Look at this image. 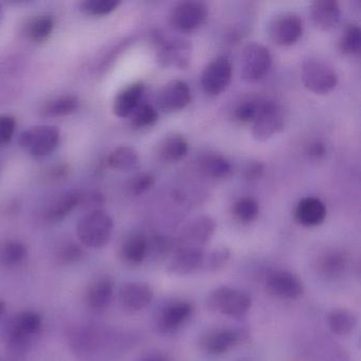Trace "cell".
<instances>
[{"label": "cell", "mask_w": 361, "mask_h": 361, "mask_svg": "<svg viewBox=\"0 0 361 361\" xmlns=\"http://www.w3.org/2000/svg\"><path fill=\"white\" fill-rule=\"evenodd\" d=\"M194 306L191 302L173 301L157 310L153 324L156 333L161 336L177 333L193 316Z\"/></svg>", "instance_id": "6"}, {"label": "cell", "mask_w": 361, "mask_h": 361, "mask_svg": "<svg viewBox=\"0 0 361 361\" xmlns=\"http://www.w3.org/2000/svg\"><path fill=\"white\" fill-rule=\"evenodd\" d=\"M306 152H307L310 157L314 158V159H321V158L326 155V145H325V143H323L322 141H312V142H310V145H307Z\"/></svg>", "instance_id": "46"}, {"label": "cell", "mask_w": 361, "mask_h": 361, "mask_svg": "<svg viewBox=\"0 0 361 361\" xmlns=\"http://www.w3.org/2000/svg\"><path fill=\"white\" fill-rule=\"evenodd\" d=\"M176 242H173L166 236H154L149 238V253L147 257H152L155 259H164L176 249Z\"/></svg>", "instance_id": "38"}, {"label": "cell", "mask_w": 361, "mask_h": 361, "mask_svg": "<svg viewBox=\"0 0 361 361\" xmlns=\"http://www.w3.org/2000/svg\"><path fill=\"white\" fill-rule=\"evenodd\" d=\"M344 266H345V257L337 251L326 253L319 264L321 272L327 276H337L344 269Z\"/></svg>", "instance_id": "39"}, {"label": "cell", "mask_w": 361, "mask_h": 361, "mask_svg": "<svg viewBox=\"0 0 361 361\" xmlns=\"http://www.w3.org/2000/svg\"><path fill=\"white\" fill-rule=\"evenodd\" d=\"M326 215L324 202L312 196L302 198L293 209L295 221L306 228L318 227L325 221Z\"/></svg>", "instance_id": "17"}, {"label": "cell", "mask_w": 361, "mask_h": 361, "mask_svg": "<svg viewBox=\"0 0 361 361\" xmlns=\"http://www.w3.org/2000/svg\"><path fill=\"white\" fill-rule=\"evenodd\" d=\"M121 5L118 0H87L80 5V11L84 16L98 18L113 13Z\"/></svg>", "instance_id": "36"}, {"label": "cell", "mask_w": 361, "mask_h": 361, "mask_svg": "<svg viewBox=\"0 0 361 361\" xmlns=\"http://www.w3.org/2000/svg\"><path fill=\"white\" fill-rule=\"evenodd\" d=\"M264 99L251 98L240 101L233 109V118L240 123H252L259 115Z\"/></svg>", "instance_id": "33"}, {"label": "cell", "mask_w": 361, "mask_h": 361, "mask_svg": "<svg viewBox=\"0 0 361 361\" xmlns=\"http://www.w3.org/2000/svg\"><path fill=\"white\" fill-rule=\"evenodd\" d=\"M312 24L321 31H331L335 28L341 18V9L335 0H318L310 7Z\"/></svg>", "instance_id": "19"}, {"label": "cell", "mask_w": 361, "mask_h": 361, "mask_svg": "<svg viewBox=\"0 0 361 361\" xmlns=\"http://www.w3.org/2000/svg\"><path fill=\"white\" fill-rule=\"evenodd\" d=\"M216 223L212 217L202 215L192 219L181 232L180 238L176 243L177 247H194L202 248L214 235Z\"/></svg>", "instance_id": "13"}, {"label": "cell", "mask_w": 361, "mask_h": 361, "mask_svg": "<svg viewBox=\"0 0 361 361\" xmlns=\"http://www.w3.org/2000/svg\"><path fill=\"white\" fill-rule=\"evenodd\" d=\"M231 259V251L227 246H219L204 257L202 267L208 272H219L223 270Z\"/></svg>", "instance_id": "37"}, {"label": "cell", "mask_w": 361, "mask_h": 361, "mask_svg": "<svg viewBox=\"0 0 361 361\" xmlns=\"http://www.w3.org/2000/svg\"><path fill=\"white\" fill-rule=\"evenodd\" d=\"M54 29V18L50 16H39L31 18L25 27V33L35 43H45Z\"/></svg>", "instance_id": "28"}, {"label": "cell", "mask_w": 361, "mask_h": 361, "mask_svg": "<svg viewBox=\"0 0 361 361\" xmlns=\"http://www.w3.org/2000/svg\"><path fill=\"white\" fill-rule=\"evenodd\" d=\"M42 329V318L37 312H24L16 314L6 326V336H26L35 338Z\"/></svg>", "instance_id": "24"}, {"label": "cell", "mask_w": 361, "mask_h": 361, "mask_svg": "<svg viewBox=\"0 0 361 361\" xmlns=\"http://www.w3.org/2000/svg\"><path fill=\"white\" fill-rule=\"evenodd\" d=\"M145 85L141 82L130 84L122 90L114 101V114L120 118L130 117L135 109L141 104Z\"/></svg>", "instance_id": "23"}, {"label": "cell", "mask_w": 361, "mask_h": 361, "mask_svg": "<svg viewBox=\"0 0 361 361\" xmlns=\"http://www.w3.org/2000/svg\"><path fill=\"white\" fill-rule=\"evenodd\" d=\"M79 107L80 101L78 97L65 94V96L56 97V98L48 101L42 109V113L45 117H66V116L75 113Z\"/></svg>", "instance_id": "27"}, {"label": "cell", "mask_w": 361, "mask_h": 361, "mask_svg": "<svg viewBox=\"0 0 361 361\" xmlns=\"http://www.w3.org/2000/svg\"><path fill=\"white\" fill-rule=\"evenodd\" d=\"M149 253V238L143 233H132L122 242L119 257L126 265L136 267L141 265Z\"/></svg>", "instance_id": "20"}, {"label": "cell", "mask_w": 361, "mask_h": 361, "mask_svg": "<svg viewBox=\"0 0 361 361\" xmlns=\"http://www.w3.org/2000/svg\"><path fill=\"white\" fill-rule=\"evenodd\" d=\"M234 217L243 224H250L257 219L259 214V202L252 197H242L236 200L232 209Z\"/></svg>", "instance_id": "34"}, {"label": "cell", "mask_w": 361, "mask_h": 361, "mask_svg": "<svg viewBox=\"0 0 361 361\" xmlns=\"http://www.w3.org/2000/svg\"><path fill=\"white\" fill-rule=\"evenodd\" d=\"M329 329L338 336H345L352 333L357 325V317L346 308H336L327 317Z\"/></svg>", "instance_id": "29"}, {"label": "cell", "mask_w": 361, "mask_h": 361, "mask_svg": "<svg viewBox=\"0 0 361 361\" xmlns=\"http://www.w3.org/2000/svg\"><path fill=\"white\" fill-rule=\"evenodd\" d=\"M113 219L101 210L90 211L77 225V234L82 244L90 248H102L111 240Z\"/></svg>", "instance_id": "2"}, {"label": "cell", "mask_w": 361, "mask_h": 361, "mask_svg": "<svg viewBox=\"0 0 361 361\" xmlns=\"http://www.w3.org/2000/svg\"><path fill=\"white\" fill-rule=\"evenodd\" d=\"M244 331L232 327H217L200 337V348L209 355H221L244 339Z\"/></svg>", "instance_id": "12"}, {"label": "cell", "mask_w": 361, "mask_h": 361, "mask_svg": "<svg viewBox=\"0 0 361 361\" xmlns=\"http://www.w3.org/2000/svg\"><path fill=\"white\" fill-rule=\"evenodd\" d=\"M303 22L295 13H282L276 16L269 27L270 37L281 47L295 45L303 35Z\"/></svg>", "instance_id": "11"}, {"label": "cell", "mask_w": 361, "mask_h": 361, "mask_svg": "<svg viewBox=\"0 0 361 361\" xmlns=\"http://www.w3.org/2000/svg\"><path fill=\"white\" fill-rule=\"evenodd\" d=\"M154 43L157 48L158 61L164 67L185 69L191 60L192 47L189 42L179 37H172L166 33L154 35Z\"/></svg>", "instance_id": "4"}, {"label": "cell", "mask_w": 361, "mask_h": 361, "mask_svg": "<svg viewBox=\"0 0 361 361\" xmlns=\"http://www.w3.org/2000/svg\"><path fill=\"white\" fill-rule=\"evenodd\" d=\"M60 143V130L56 126H33L25 130L20 137V145L32 157L50 155Z\"/></svg>", "instance_id": "5"}, {"label": "cell", "mask_w": 361, "mask_h": 361, "mask_svg": "<svg viewBox=\"0 0 361 361\" xmlns=\"http://www.w3.org/2000/svg\"><path fill=\"white\" fill-rule=\"evenodd\" d=\"M153 299V288L147 283H128L120 290V301L128 312H137L145 310Z\"/></svg>", "instance_id": "18"}, {"label": "cell", "mask_w": 361, "mask_h": 361, "mask_svg": "<svg viewBox=\"0 0 361 361\" xmlns=\"http://www.w3.org/2000/svg\"><path fill=\"white\" fill-rule=\"evenodd\" d=\"M0 16H1V9H0Z\"/></svg>", "instance_id": "49"}, {"label": "cell", "mask_w": 361, "mask_h": 361, "mask_svg": "<svg viewBox=\"0 0 361 361\" xmlns=\"http://www.w3.org/2000/svg\"><path fill=\"white\" fill-rule=\"evenodd\" d=\"M192 94L189 85L180 80H173L160 88L157 103L160 109L175 113L185 109L191 103Z\"/></svg>", "instance_id": "14"}, {"label": "cell", "mask_w": 361, "mask_h": 361, "mask_svg": "<svg viewBox=\"0 0 361 361\" xmlns=\"http://www.w3.org/2000/svg\"><path fill=\"white\" fill-rule=\"evenodd\" d=\"M204 259L202 248L176 247L166 265V272L172 276H188L202 267Z\"/></svg>", "instance_id": "16"}, {"label": "cell", "mask_w": 361, "mask_h": 361, "mask_svg": "<svg viewBox=\"0 0 361 361\" xmlns=\"http://www.w3.org/2000/svg\"><path fill=\"white\" fill-rule=\"evenodd\" d=\"M82 255H83V251L75 244L65 245L61 248L60 253H59L61 261L67 262V263L77 261Z\"/></svg>", "instance_id": "43"}, {"label": "cell", "mask_w": 361, "mask_h": 361, "mask_svg": "<svg viewBox=\"0 0 361 361\" xmlns=\"http://www.w3.org/2000/svg\"><path fill=\"white\" fill-rule=\"evenodd\" d=\"M270 295L283 300H295L304 293V285L295 274L285 270L272 272L266 280Z\"/></svg>", "instance_id": "15"}, {"label": "cell", "mask_w": 361, "mask_h": 361, "mask_svg": "<svg viewBox=\"0 0 361 361\" xmlns=\"http://www.w3.org/2000/svg\"><path fill=\"white\" fill-rule=\"evenodd\" d=\"M114 289L115 284L109 276L98 279L87 289L86 303L92 310H105L113 300Z\"/></svg>", "instance_id": "25"}, {"label": "cell", "mask_w": 361, "mask_h": 361, "mask_svg": "<svg viewBox=\"0 0 361 361\" xmlns=\"http://www.w3.org/2000/svg\"><path fill=\"white\" fill-rule=\"evenodd\" d=\"M252 305L250 295L240 289L221 286L209 293L206 307L213 312H219L231 318H242L248 314Z\"/></svg>", "instance_id": "1"}, {"label": "cell", "mask_w": 361, "mask_h": 361, "mask_svg": "<svg viewBox=\"0 0 361 361\" xmlns=\"http://www.w3.org/2000/svg\"><path fill=\"white\" fill-rule=\"evenodd\" d=\"M301 79L306 90L318 96L331 94L338 84L335 69L320 59H308L303 63Z\"/></svg>", "instance_id": "3"}, {"label": "cell", "mask_w": 361, "mask_h": 361, "mask_svg": "<svg viewBox=\"0 0 361 361\" xmlns=\"http://www.w3.org/2000/svg\"><path fill=\"white\" fill-rule=\"evenodd\" d=\"M202 174L209 178L221 179L229 176L232 172L231 164L219 154H207L200 160Z\"/></svg>", "instance_id": "26"}, {"label": "cell", "mask_w": 361, "mask_h": 361, "mask_svg": "<svg viewBox=\"0 0 361 361\" xmlns=\"http://www.w3.org/2000/svg\"><path fill=\"white\" fill-rule=\"evenodd\" d=\"M159 119L157 109L149 103H141L130 115L132 126L137 130H143L153 126Z\"/></svg>", "instance_id": "35"}, {"label": "cell", "mask_w": 361, "mask_h": 361, "mask_svg": "<svg viewBox=\"0 0 361 361\" xmlns=\"http://www.w3.org/2000/svg\"><path fill=\"white\" fill-rule=\"evenodd\" d=\"M139 361H169L166 358L159 354H149L147 356L143 357L141 360Z\"/></svg>", "instance_id": "47"}, {"label": "cell", "mask_w": 361, "mask_h": 361, "mask_svg": "<svg viewBox=\"0 0 361 361\" xmlns=\"http://www.w3.org/2000/svg\"><path fill=\"white\" fill-rule=\"evenodd\" d=\"M80 200H81L80 192L71 191L62 194L46 207L43 213L44 219L52 224L64 221L75 208L79 207Z\"/></svg>", "instance_id": "22"}, {"label": "cell", "mask_w": 361, "mask_h": 361, "mask_svg": "<svg viewBox=\"0 0 361 361\" xmlns=\"http://www.w3.org/2000/svg\"><path fill=\"white\" fill-rule=\"evenodd\" d=\"M104 202L102 194L100 193H88L82 194L81 200H80L79 206L85 209H92V211L97 210V207L101 206Z\"/></svg>", "instance_id": "44"}, {"label": "cell", "mask_w": 361, "mask_h": 361, "mask_svg": "<svg viewBox=\"0 0 361 361\" xmlns=\"http://www.w3.org/2000/svg\"><path fill=\"white\" fill-rule=\"evenodd\" d=\"M156 179L149 173H141L130 181V189L134 195H142L155 185Z\"/></svg>", "instance_id": "40"}, {"label": "cell", "mask_w": 361, "mask_h": 361, "mask_svg": "<svg viewBox=\"0 0 361 361\" xmlns=\"http://www.w3.org/2000/svg\"><path fill=\"white\" fill-rule=\"evenodd\" d=\"M189 153V142L183 135L174 133L164 137L158 145V159L164 164L181 161Z\"/></svg>", "instance_id": "21"}, {"label": "cell", "mask_w": 361, "mask_h": 361, "mask_svg": "<svg viewBox=\"0 0 361 361\" xmlns=\"http://www.w3.org/2000/svg\"><path fill=\"white\" fill-rule=\"evenodd\" d=\"M28 251L18 240H7L0 246V263L8 267L20 265L26 259Z\"/></svg>", "instance_id": "31"}, {"label": "cell", "mask_w": 361, "mask_h": 361, "mask_svg": "<svg viewBox=\"0 0 361 361\" xmlns=\"http://www.w3.org/2000/svg\"><path fill=\"white\" fill-rule=\"evenodd\" d=\"M6 312V305L5 303H4V301H1L0 300V318L3 317V314H5Z\"/></svg>", "instance_id": "48"}, {"label": "cell", "mask_w": 361, "mask_h": 361, "mask_svg": "<svg viewBox=\"0 0 361 361\" xmlns=\"http://www.w3.org/2000/svg\"><path fill=\"white\" fill-rule=\"evenodd\" d=\"M68 166L65 164H59V166H52L47 173H46L44 179L45 180L54 183V181H60L64 179L68 174Z\"/></svg>", "instance_id": "45"}, {"label": "cell", "mask_w": 361, "mask_h": 361, "mask_svg": "<svg viewBox=\"0 0 361 361\" xmlns=\"http://www.w3.org/2000/svg\"><path fill=\"white\" fill-rule=\"evenodd\" d=\"M107 164L114 170L128 172L134 170L139 164V156L136 149L128 145L117 147L109 154Z\"/></svg>", "instance_id": "30"}, {"label": "cell", "mask_w": 361, "mask_h": 361, "mask_svg": "<svg viewBox=\"0 0 361 361\" xmlns=\"http://www.w3.org/2000/svg\"><path fill=\"white\" fill-rule=\"evenodd\" d=\"M264 172H265V166L262 162L252 161L249 162L244 169V177L246 180L250 181V183H255L259 181L262 177L264 176Z\"/></svg>", "instance_id": "42"}, {"label": "cell", "mask_w": 361, "mask_h": 361, "mask_svg": "<svg viewBox=\"0 0 361 361\" xmlns=\"http://www.w3.org/2000/svg\"><path fill=\"white\" fill-rule=\"evenodd\" d=\"M0 361H1V360H0Z\"/></svg>", "instance_id": "50"}, {"label": "cell", "mask_w": 361, "mask_h": 361, "mask_svg": "<svg viewBox=\"0 0 361 361\" xmlns=\"http://www.w3.org/2000/svg\"><path fill=\"white\" fill-rule=\"evenodd\" d=\"M208 7L200 1H181L170 16L171 25L179 32L191 33L200 29L208 18Z\"/></svg>", "instance_id": "8"}, {"label": "cell", "mask_w": 361, "mask_h": 361, "mask_svg": "<svg viewBox=\"0 0 361 361\" xmlns=\"http://www.w3.org/2000/svg\"><path fill=\"white\" fill-rule=\"evenodd\" d=\"M339 49L345 56H358L361 50V31L357 25H348L342 31Z\"/></svg>", "instance_id": "32"}, {"label": "cell", "mask_w": 361, "mask_h": 361, "mask_svg": "<svg viewBox=\"0 0 361 361\" xmlns=\"http://www.w3.org/2000/svg\"><path fill=\"white\" fill-rule=\"evenodd\" d=\"M272 56L268 48L262 44L249 43L245 46L242 54L240 73L247 83H257L269 73Z\"/></svg>", "instance_id": "7"}, {"label": "cell", "mask_w": 361, "mask_h": 361, "mask_svg": "<svg viewBox=\"0 0 361 361\" xmlns=\"http://www.w3.org/2000/svg\"><path fill=\"white\" fill-rule=\"evenodd\" d=\"M284 123V114L278 103L264 99L261 111L252 122L251 133L255 140L266 141L280 133Z\"/></svg>", "instance_id": "9"}, {"label": "cell", "mask_w": 361, "mask_h": 361, "mask_svg": "<svg viewBox=\"0 0 361 361\" xmlns=\"http://www.w3.org/2000/svg\"><path fill=\"white\" fill-rule=\"evenodd\" d=\"M232 80V65L226 56L211 61L202 73V85L209 96L223 94Z\"/></svg>", "instance_id": "10"}, {"label": "cell", "mask_w": 361, "mask_h": 361, "mask_svg": "<svg viewBox=\"0 0 361 361\" xmlns=\"http://www.w3.org/2000/svg\"><path fill=\"white\" fill-rule=\"evenodd\" d=\"M16 128V118L9 115L0 116V147H6L11 142Z\"/></svg>", "instance_id": "41"}]
</instances>
